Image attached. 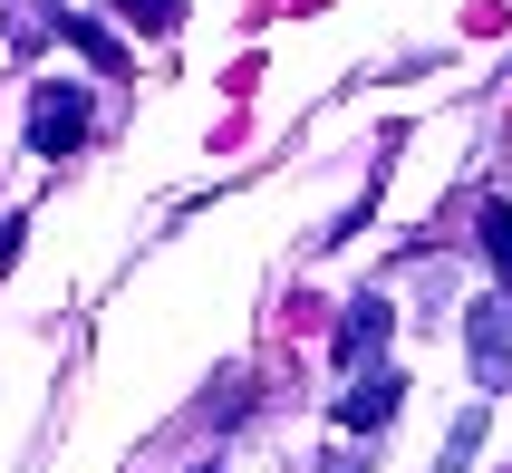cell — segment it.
<instances>
[{"label": "cell", "mask_w": 512, "mask_h": 473, "mask_svg": "<svg viewBox=\"0 0 512 473\" xmlns=\"http://www.w3.org/2000/svg\"><path fill=\"white\" fill-rule=\"evenodd\" d=\"M87 136V87H39L29 107V155H68Z\"/></svg>", "instance_id": "2"}, {"label": "cell", "mask_w": 512, "mask_h": 473, "mask_svg": "<svg viewBox=\"0 0 512 473\" xmlns=\"http://www.w3.org/2000/svg\"><path fill=\"white\" fill-rule=\"evenodd\" d=\"M464 348H474V377H484V387H512V280L464 319Z\"/></svg>", "instance_id": "1"}, {"label": "cell", "mask_w": 512, "mask_h": 473, "mask_svg": "<svg viewBox=\"0 0 512 473\" xmlns=\"http://www.w3.org/2000/svg\"><path fill=\"white\" fill-rule=\"evenodd\" d=\"M387 329H397V309H387V300H358V309L339 319V358H348V367L377 358V348H387Z\"/></svg>", "instance_id": "4"}, {"label": "cell", "mask_w": 512, "mask_h": 473, "mask_svg": "<svg viewBox=\"0 0 512 473\" xmlns=\"http://www.w3.org/2000/svg\"><path fill=\"white\" fill-rule=\"evenodd\" d=\"M20 242H29L20 223H0V280H10V261H20Z\"/></svg>", "instance_id": "8"}, {"label": "cell", "mask_w": 512, "mask_h": 473, "mask_svg": "<svg viewBox=\"0 0 512 473\" xmlns=\"http://www.w3.org/2000/svg\"><path fill=\"white\" fill-rule=\"evenodd\" d=\"M116 20L145 29V39H174V29H184V0H116Z\"/></svg>", "instance_id": "5"}, {"label": "cell", "mask_w": 512, "mask_h": 473, "mask_svg": "<svg viewBox=\"0 0 512 473\" xmlns=\"http://www.w3.org/2000/svg\"><path fill=\"white\" fill-rule=\"evenodd\" d=\"M397 377H387V367H377V377H358V387H348L339 396V425H348V435H377V425H387V416H397Z\"/></svg>", "instance_id": "3"}, {"label": "cell", "mask_w": 512, "mask_h": 473, "mask_svg": "<svg viewBox=\"0 0 512 473\" xmlns=\"http://www.w3.org/2000/svg\"><path fill=\"white\" fill-rule=\"evenodd\" d=\"M58 29H68V39H78V49L97 58V68H116V58H126V49H116V39H107V29L87 20V10H58Z\"/></svg>", "instance_id": "6"}, {"label": "cell", "mask_w": 512, "mask_h": 473, "mask_svg": "<svg viewBox=\"0 0 512 473\" xmlns=\"http://www.w3.org/2000/svg\"><path fill=\"white\" fill-rule=\"evenodd\" d=\"M484 261L512 280V213H503V203H484Z\"/></svg>", "instance_id": "7"}]
</instances>
